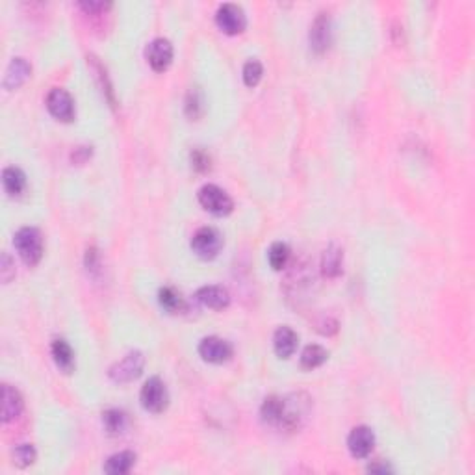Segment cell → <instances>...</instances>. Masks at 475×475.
<instances>
[{
  "label": "cell",
  "mask_w": 475,
  "mask_h": 475,
  "mask_svg": "<svg viewBox=\"0 0 475 475\" xmlns=\"http://www.w3.org/2000/svg\"><path fill=\"white\" fill-rule=\"evenodd\" d=\"M13 247L26 265L34 268L43 258V236L35 227H23L15 232Z\"/></svg>",
  "instance_id": "1"
},
{
  "label": "cell",
  "mask_w": 475,
  "mask_h": 475,
  "mask_svg": "<svg viewBox=\"0 0 475 475\" xmlns=\"http://www.w3.org/2000/svg\"><path fill=\"white\" fill-rule=\"evenodd\" d=\"M199 205L205 208L206 212H210L214 216H229L234 210V201L225 190H221L216 184H206L197 193Z\"/></svg>",
  "instance_id": "2"
},
{
  "label": "cell",
  "mask_w": 475,
  "mask_h": 475,
  "mask_svg": "<svg viewBox=\"0 0 475 475\" xmlns=\"http://www.w3.org/2000/svg\"><path fill=\"white\" fill-rule=\"evenodd\" d=\"M139 403L151 414H162L169 405V392L160 377H151L145 381L139 392Z\"/></svg>",
  "instance_id": "3"
},
{
  "label": "cell",
  "mask_w": 475,
  "mask_h": 475,
  "mask_svg": "<svg viewBox=\"0 0 475 475\" xmlns=\"http://www.w3.org/2000/svg\"><path fill=\"white\" fill-rule=\"evenodd\" d=\"M191 251L201 260H214L221 253L223 238L214 227H201L191 238Z\"/></svg>",
  "instance_id": "4"
},
{
  "label": "cell",
  "mask_w": 475,
  "mask_h": 475,
  "mask_svg": "<svg viewBox=\"0 0 475 475\" xmlns=\"http://www.w3.org/2000/svg\"><path fill=\"white\" fill-rule=\"evenodd\" d=\"M143 366H145V357H143L142 351H130L128 355H125V358H121L119 362L110 367L108 375L113 382L127 384V382L136 381L142 375Z\"/></svg>",
  "instance_id": "5"
},
{
  "label": "cell",
  "mask_w": 475,
  "mask_h": 475,
  "mask_svg": "<svg viewBox=\"0 0 475 475\" xmlns=\"http://www.w3.org/2000/svg\"><path fill=\"white\" fill-rule=\"evenodd\" d=\"M216 25L227 35L241 34L247 26L244 8L238 4H231V2L221 4L216 11Z\"/></svg>",
  "instance_id": "6"
},
{
  "label": "cell",
  "mask_w": 475,
  "mask_h": 475,
  "mask_svg": "<svg viewBox=\"0 0 475 475\" xmlns=\"http://www.w3.org/2000/svg\"><path fill=\"white\" fill-rule=\"evenodd\" d=\"M47 110L52 118L62 122L74 121V115H76L73 97L64 88L50 89L49 95H47Z\"/></svg>",
  "instance_id": "7"
},
{
  "label": "cell",
  "mask_w": 475,
  "mask_h": 475,
  "mask_svg": "<svg viewBox=\"0 0 475 475\" xmlns=\"http://www.w3.org/2000/svg\"><path fill=\"white\" fill-rule=\"evenodd\" d=\"M310 49L316 52V55H324L327 52L331 43H333V21L328 17V13L321 11L318 13V17L314 19L312 26H310Z\"/></svg>",
  "instance_id": "8"
},
{
  "label": "cell",
  "mask_w": 475,
  "mask_h": 475,
  "mask_svg": "<svg viewBox=\"0 0 475 475\" xmlns=\"http://www.w3.org/2000/svg\"><path fill=\"white\" fill-rule=\"evenodd\" d=\"M199 355L205 362L210 364H225L232 358L234 349L227 340L219 338V336H206L199 343Z\"/></svg>",
  "instance_id": "9"
},
{
  "label": "cell",
  "mask_w": 475,
  "mask_h": 475,
  "mask_svg": "<svg viewBox=\"0 0 475 475\" xmlns=\"http://www.w3.org/2000/svg\"><path fill=\"white\" fill-rule=\"evenodd\" d=\"M147 62L154 73H164L173 64V45L166 38H156L149 43L145 50Z\"/></svg>",
  "instance_id": "10"
},
{
  "label": "cell",
  "mask_w": 475,
  "mask_h": 475,
  "mask_svg": "<svg viewBox=\"0 0 475 475\" xmlns=\"http://www.w3.org/2000/svg\"><path fill=\"white\" fill-rule=\"evenodd\" d=\"M348 447L351 457L355 459H366L375 447V433L367 425L355 427L348 436Z\"/></svg>",
  "instance_id": "11"
},
{
  "label": "cell",
  "mask_w": 475,
  "mask_h": 475,
  "mask_svg": "<svg viewBox=\"0 0 475 475\" xmlns=\"http://www.w3.org/2000/svg\"><path fill=\"white\" fill-rule=\"evenodd\" d=\"M307 418V405L303 401L295 399H286L285 397V408H282V418H280L279 427L286 431L294 433L299 427L303 425V420Z\"/></svg>",
  "instance_id": "12"
},
{
  "label": "cell",
  "mask_w": 475,
  "mask_h": 475,
  "mask_svg": "<svg viewBox=\"0 0 475 475\" xmlns=\"http://www.w3.org/2000/svg\"><path fill=\"white\" fill-rule=\"evenodd\" d=\"M195 297L199 303L212 310H223L231 304V294L227 292V288L217 285L202 286V288L197 290Z\"/></svg>",
  "instance_id": "13"
},
{
  "label": "cell",
  "mask_w": 475,
  "mask_h": 475,
  "mask_svg": "<svg viewBox=\"0 0 475 475\" xmlns=\"http://www.w3.org/2000/svg\"><path fill=\"white\" fill-rule=\"evenodd\" d=\"M30 76H32V65L25 58H13L6 69L4 88L8 91L19 89Z\"/></svg>",
  "instance_id": "14"
},
{
  "label": "cell",
  "mask_w": 475,
  "mask_h": 475,
  "mask_svg": "<svg viewBox=\"0 0 475 475\" xmlns=\"http://www.w3.org/2000/svg\"><path fill=\"white\" fill-rule=\"evenodd\" d=\"M23 408H25V401L19 390L10 384H4L2 387V421L10 423L11 420L19 418Z\"/></svg>",
  "instance_id": "15"
},
{
  "label": "cell",
  "mask_w": 475,
  "mask_h": 475,
  "mask_svg": "<svg viewBox=\"0 0 475 475\" xmlns=\"http://www.w3.org/2000/svg\"><path fill=\"white\" fill-rule=\"evenodd\" d=\"M299 343V336L294 328L279 327L273 334V349L279 358H290L295 353Z\"/></svg>",
  "instance_id": "16"
},
{
  "label": "cell",
  "mask_w": 475,
  "mask_h": 475,
  "mask_svg": "<svg viewBox=\"0 0 475 475\" xmlns=\"http://www.w3.org/2000/svg\"><path fill=\"white\" fill-rule=\"evenodd\" d=\"M342 265H343V251L340 249L338 245H328L327 249L324 251V256H321V273L327 279H336L342 275Z\"/></svg>",
  "instance_id": "17"
},
{
  "label": "cell",
  "mask_w": 475,
  "mask_h": 475,
  "mask_svg": "<svg viewBox=\"0 0 475 475\" xmlns=\"http://www.w3.org/2000/svg\"><path fill=\"white\" fill-rule=\"evenodd\" d=\"M2 186L10 197H19L26 190V175L19 167L10 166L2 171Z\"/></svg>",
  "instance_id": "18"
},
{
  "label": "cell",
  "mask_w": 475,
  "mask_h": 475,
  "mask_svg": "<svg viewBox=\"0 0 475 475\" xmlns=\"http://www.w3.org/2000/svg\"><path fill=\"white\" fill-rule=\"evenodd\" d=\"M50 353L55 358V364L64 373H71L74 370V351L65 340L58 338L50 345Z\"/></svg>",
  "instance_id": "19"
},
{
  "label": "cell",
  "mask_w": 475,
  "mask_h": 475,
  "mask_svg": "<svg viewBox=\"0 0 475 475\" xmlns=\"http://www.w3.org/2000/svg\"><path fill=\"white\" fill-rule=\"evenodd\" d=\"M134 464H136V453L134 451H119L106 461L104 471L110 475H122L132 470Z\"/></svg>",
  "instance_id": "20"
},
{
  "label": "cell",
  "mask_w": 475,
  "mask_h": 475,
  "mask_svg": "<svg viewBox=\"0 0 475 475\" xmlns=\"http://www.w3.org/2000/svg\"><path fill=\"white\" fill-rule=\"evenodd\" d=\"M103 425L104 431L108 433L110 436H119L127 431L128 418L119 408H108L106 412H103Z\"/></svg>",
  "instance_id": "21"
},
{
  "label": "cell",
  "mask_w": 475,
  "mask_h": 475,
  "mask_svg": "<svg viewBox=\"0 0 475 475\" xmlns=\"http://www.w3.org/2000/svg\"><path fill=\"white\" fill-rule=\"evenodd\" d=\"M282 408H285V397L279 396H270L265 397L264 403H262V408H260V414H262V420L270 425L279 427L280 418H282Z\"/></svg>",
  "instance_id": "22"
},
{
  "label": "cell",
  "mask_w": 475,
  "mask_h": 475,
  "mask_svg": "<svg viewBox=\"0 0 475 475\" xmlns=\"http://www.w3.org/2000/svg\"><path fill=\"white\" fill-rule=\"evenodd\" d=\"M328 358V351L318 343H310L301 353V367L303 370H316Z\"/></svg>",
  "instance_id": "23"
},
{
  "label": "cell",
  "mask_w": 475,
  "mask_h": 475,
  "mask_svg": "<svg viewBox=\"0 0 475 475\" xmlns=\"http://www.w3.org/2000/svg\"><path fill=\"white\" fill-rule=\"evenodd\" d=\"M158 303H160V307H162L164 310H167L169 314L181 312V310L184 309V299H182V295L178 294L177 290L171 288V286H164V288H160V292H158Z\"/></svg>",
  "instance_id": "24"
},
{
  "label": "cell",
  "mask_w": 475,
  "mask_h": 475,
  "mask_svg": "<svg viewBox=\"0 0 475 475\" xmlns=\"http://www.w3.org/2000/svg\"><path fill=\"white\" fill-rule=\"evenodd\" d=\"M290 260V247L285 241H275L268 251V262L275 271L285 270Z\"/></svg>",
  "instance_id": "25"
},
{
  "label": "cell",
  "mask_w": 475,
  "mask_h": 475,
  "mask_svg": "<svg viewBox=\"0 0 475 475\" xmlns=\"http://www.w3.org/2000/svg\"><path fill=\"white\" fill-rule=\"evenodd\" d=\"M205 112V101L199 88H191L186 97V115L191 119H199Z\"/></svg>",
  "instance_id": "26"
},
{
  "label": "cell",
  "mask_w": 475,
  "mask_h": 475,
  "mask_svg": "<svg viewBox=\"0 0 475 475\" xmlns=\"http://www.w3.org/2000/svg\"><path fill=\"white\" fill-rule=\"evenodd\" d=\"M262 74H264V67H262L258 59H249L244 65V71H241V76H244V82L247 88L258 86L260 80H262Z\"/></svg>",
  "instance_id": "27"
},
{
  "label": "cell",
  "mask_w": 475,
  "mask_h": 475,
  "mask_svg": "<svg viewBox=\"0 0 475 475\" xmlns=\"http://www.w3.org/2000/svg\"><path fill=\"white\" fill-rule=\"evenodd\" d=\"M35 459H38V453H35V447L32 444H19V446H15L13 461L17 466H21V468L32 466L35 462Z\"/></svg>",
  "instance_id": "28"
},
{
  "label": "cell",
  "mask_w": 475,
  "mask_h": 475,
  "mask_svg": "<svg viewBox=\"0 0 475 475\" xmlns=\"http://www.w3.org/2000/svg\"><path fill=\"white\" fill-rule=\"evenodd\" d=\"M191 167H193L197 173L210 171L212 167L210 154L206 151H202V149H193V151H191Z\"/></svg>",
  "instance_id": "29"
},
{
  "label": "cell",
  "mask_w": 475,
  "mask_h": 475,
  "mask_svg": "<svg viewBox=\"0 0 475 475\" xmlns=\"http://www.w3.org/2000/svg\"><path fill=\"white\" fill-rule=\"evenodd\" d=\"M0 268H2V270H0V275H2V280H4V282H10V275H8V271H10V273L15 277V270H11L13 265H11V258H10V256L2 255V264H0Z\"/></svg>",
  "instance_id": "30"
},
{
  "label": "cell",
  "mask_w": 475,
  "mask_h": 475,
  "mask_svg": "<svg viewBox=\"0 0 475 475\" xmlns=\"http://www.w3.org/2000/svg\"><path fill=\"white\" fill-rule=\"evenodd\" d=\"M91 156V147H79L74 149L73 152V162L74 164H84L88 158Z\"/></svg>",
  "instance_id": "31"
},
{
  "label": "cell",
  "mask_w": 475,
  "mask_h": 475,
  "mask_svg": "<svg viewBox=\"0 0 475 475\" xmlns=\"http://www.w3.org/2000/svg\"><path fill=\"white\" fill-rule=\"evenodd\" d=\"M80 8H84L88 13H97V11L110 8V4H104V2H84V4H80Z\"/></svg>",
  "instance_id": "32"
},
{
  "label": "cell",
  "mask_w": 475,
  "mask_h": 475,
  "mask_svg": "<svg viewBox=\"0 0 475 475\" xmlns=\"http://www.w3.org/2000/svg\"><path fill=\"white\" fill-rule=\"evenodd\" d=\"M367 471H372V474H388V471H392V468L388 464H370L367 466Z\"/></svg>",
  "instance_id": "33"
}]
</instances>
